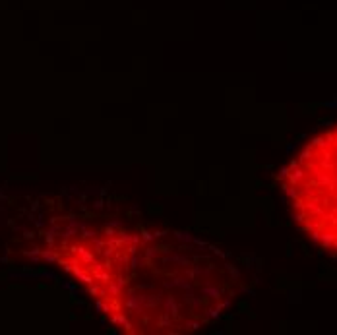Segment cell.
<instances>
[{"mask_svg": "<svg viewBox=\"0 0 337 335\" xmlns=\"http://www.w3.org/2000/svg\"><path fill=\"white\" fill-rule=\"evenodd\" d=\"M70 271L101 310L130 333L198 329L232 295V267L223 254L178 232L114 231L97 225L70 248Z\"/></svg>", "mask_w": 337, "mask_h": 335, "instance_id": "obj_1", "label": "cell"}, {"mask_svg": "<svg viewBox=\"0 0 337 335\" xmlns=\"http://www.w3.org/2000/svg\"><path fill=\"white\" fill-rule=\"evenodd\" d=\"M300 229L324 250L337 254V126L316 136L283 176Z\"/></svg>", "mask_w": 337, "mask_h": 335, "instance_id": "obj_2", "label": "cell"}]
</instances>
